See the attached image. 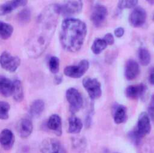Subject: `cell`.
<instances>
[{
	"label": "cell",
	"mask_w": 154,
	"mask_h": 153,
	"mask_svg": "<svg viewBox=\"0 0 154 153\" xmlns=\"http://www.w3.org/2000/svg\"><path fill=\"white\" fill-rule=\"evenodd\" d=\"M59 14L57 4L46 6L38 16L34 32L28 41V52L37 58L48 48L54 34Z\"/></svg>",
	"instance_id": "6da1fadb"
},
{
	"label": "cell",
	"mask_w": 154,
	"mask_h": 153,
	"mask_svg": "<svg viewBox=\"0 0 154 153\" xmlns=\"http://www.w3.org/2000/svg\"><path fill=\"white\" fill-rule=\"evenodd\" d=\"M87 32V26L82 20L74 18L64 20L60 34L62 47L70 52H78L84 44Z\"/></svg>",
	"instance_id": "7a4b0ae2"
},
{
	"label": "cell",
	"mask_w": 154,
	"mask_h": 153,
	"mask_svg": "<svg viewBox=\"0 0 154 153\" xmlns=\"http://www.w3.org/2000/svg\"><path fill=\"white\" fill-rule=\"evenodd\" d=\"M66 99L69 104V110L72 114L78 112L83 105V98L81 93L74 88H69L66 92Z\"/></svg>",
	"instance_id": "3957f363"
},
{
	"label": "cell",
	"mask_w": 154,
	"mask_h": 153,
	"mask_svg": "<svg viewBox=\"0 0 154 153\" xmlns=\"http://www.w3.org/2000/svg\"><path fill=\"white\" fill-rule=\"evenodd\" d=\"M20 64V59L17 56H13L7 51L3 52L0 55V65L7 71H16Z\"/></svg>",
	"instance_id": "277c9868"
},
{
	"label": "cell",
	"mask_w": 154,
	"mask_h": 153,
	"mask_svg": "<svg viewBox=\"0 0 154 153\" xmlns=\"http://www.w3.org/2000/svg\"><path fill=\"white\" fill-rule=\"evenodd\" d=\"M82 85L90 99H97L102 95L101 84L96 79L86 77L82 80Z\"/></svg>",
	"instance_id": "5b68a950"
},
{
	"label": "cell",
	"mask_w": 154,
	"mask_h": 153,
	"mask_svg": "<svg viewBox=\"0 0 154 153\" xmlns=\"http://www.w3.org/2000/svg\"><path fill=\"white\" fill-rule=\"evenodd\" d=\"M90 64L86 59L81 61L78 65H69L64 69V74L71 78H80L88 70Z\"/></svg>",
	"instance_id": "8992f818"
},
{
	"label": "cell",
	"mask_w": 154,
	"mask_h": 153,
	"mask_svg": "<svg viewBox=\"0 0 154 153\" xmlns=\"http://www.w3.org/2000/svg\"><path fill=\"white\" fill-rule=\"evenodd\" d=\"M58 5L59 14L64 16H69L79 13L82 10L83 3L82 1H68Z\"/></svg>",
	"instance_id": "52a82bcc"
},
{
	"label": "cell",
	"mask_w": 154,
	"mask_h": 153,
	"mask_svg": "<svg viewBox=\"0 0 154 153\" xmlns=\"http://www.w3.org/2000/svg\"><path fill=\"white\" fill-rule=\"evenodd\" d=\"M108 15V10L105 6L97 4L93 8L90 19L96 27H100L105 22Z\"/></svg>",
	"instance_id": "ba28073f"
},
{
	"label": "cell",
	"mask_w": 154,
	"mask_h": 153,
	"mask_svg": "<svg viewBox=\"0 0 154 153\" xmlns=\"http://www.w3.org/2000/svg\"><path fill=\"white\" fill-rule=\"evenodd\" d=\"M42 153H65L61 143L57 140L48 138L44 140L40 146Z\"/></svg>",
	"instance_id": "9c48e42d"
},
{
	"label": "cell",
	"mask_w": 154,
	"mask_h": 153,
	"mask_svg": "<svg viewBox=\"0 0 154 153\" xmlns=\"http://www.w3.org/2000/svg\"><path fill=\"white\" fill-rule=\"evenodd\" d=\"M136 131L141 137H144L150 133V118L147 113L143 112L140 114L138 118Z\"/></svg>",
	"instance_id": "30bf717a"
},
{
	"label": "cell",
	"mask_w": 154,
	"mask_h": 153,
	"mask_svg": "<svg viewBox=\"0 0 154 153\" xmlns=\"http://www.w3.org/2000/svg\"><path fill=\"white\" fill-rule=\"evenodd\" d=\"M146 17V10L141 7H137L133 10L129 16V23L134 27H140L144 24Z\"/></svg>",
	"instance_id": "8fae6325"
},
{
	"label": "cell",
	"mask_w": 154,
	"mask_h": 153,
	"mask_svg": "<svg viewBox=\"0 0 154 153\" xmlns=\"http://www.w3.org/2000/svg\"><path fill=\"white\" fill-rule=\"evenodd\" d=\"M15 137L13 132L5 128L0 133V145L5 150L10 149L14 143Z\"/></svg>",
	"instance_id": "7c38bea8"
},
{
	"label": "cell",
	"mask_w": 154,
	"mask_h": 153,
	"mask_svg": "<svg viewBox=\"0 0 154 153\" xmlns=\"http://www.w3.org/2000/svg\"><path fill=\"white\" fill-rule=\"evenodd\" d=\"M33 125L32 121L26 118L20 119L17 125V131L19 136L22 138L29 137L32 132Z\"/></svg>",
	"instance_id": "4fadbf2b"
},
{
	"label": "cell",
	"mask_w": 154,
	"mask_h": 153,
	"mask_svg": "<svg viewBox=\"0 0 154 153\" xmlns=\"http://www.w3.org/2000/svg\"><path fill=\"white\" fill-rule=\"evenodd\" d=\"M147 90V87L143 83L130 85L126 89V96L131 99H138L143 97Z\"/></svg>",
	"instance_id": "5bb4252c"
},
{
	"label": "cell",
	"mask_w": 154,
	"mask_h": 153,
	"mask_svg": "<svg viewBox=\"0 0 154 153\" xmlns=\"http://www.w3.org/2000/svg\"><path fill=\"white\" fill-rule=\"evenodd\" d=\"M140 73V67L138 64L134 59H129L125 65V74L128 80L135 79Z\"/></svg>",
	"instance_id": "9a60e30c"
},
{
	"label": "cell",
	"mask_w": 154,
	"mask_h": 153,
	"mask_svg": "<svg viewBox=\"0 0 154 153\" xmlns=\"http://www.w3.org/2000/svg\"><path fill=\"white\" fill-rule=\"evenodd\" d=\"M48 128L53 131L57 136L62 134V122L60 116L57 114L51 115L47 122Z\"/></svg>",
	"instance_id": "2e32d148"
},
{
	"label": "cell",
	"mask_w": 154,
	"mask_h": 153,
	"mask_svg": "<svg viewBox=\"0 0 154 153\" xmlns=\"http://www.w3.org/2000/svg\"><path fill=\"white\" fill-rule=\"evenodd\" d=\"M13 82L4 76H0V94L5 97L12 95Z\"/></svg>",
	"instance_id": "e0dca14e"
},
{
	"label": "cell",
	"mask_w": 154,
	"mask_h": 153,
	"mask_svg": "<svg viewBox=\"0 0 154 153\" xmlns=\"http://www.w3.org/2000/svg\"><path fill=\"white\" fill-rule=\"evenodd\" d=\"M27 1H12L4 3L0 5V15L4 16L12 12L15 8L19 7L25 6L27 4Z\"/></svg>",
	"instance_id": "ac0fdd59"
},
{
	"label": "cell",
	"mask_w": 154,
	"mask_h": 153,
	"mask_svg": "<svg viewBox=\"0 0 154 153\" xmlns=\"http://www.w3.org/2000/svg\"><path fill=\"white\" fill-rule=\"evenodd\" d=\"M113 119L117 124L125 122L127 119L126 107L122 104H116L113 109Z\"/></svg>",
	"instance_id": "d6986e66"
},
{
	"label": "cell",
	"mask_w": 154,
	"mask_h": 153,
	"mask_svg": "<svg viewBox=\"0 0 154 153\" xmlns=\"http://www.w3.org/2000/svg\"><path fill=\"white\" fill-rule=\"evenodd\" d=\"M45 107V104L43 100L40 99L35 100L32 103L29 107V113L32 117H38L43 112Z\"/></svg>",
	"instance_id": "ffe728a7"
},
{
	"label": "cell",
	"mask_w": 154,
	"mask_h": 153,
	"mask_svg": "<svg viewBox=\"0 0 154 153\" xmlns=\"http://www.w3.org/2000/svg\"><path fill=\"white\" fill-rule=\"evenodd\" d=\"M82 126V122L79 118L72 116L69 118V133L72 134H78L81 132Z\"/></svg>",
	"instance_id": "44dd1931"
},
{
	"label": "cell",
	"mask_w": 154,
	"mask_h": 153,
	"mask_svg": "<svg viewBox=\"0 0 154 153\" xmlns=\"http://www.w3.org/2000/svg\"><path fill=\"white\" fill-rule=\"evenodd\" d=\"M13 82V91L12 95L13 97L14 100L16 101L20 102L23 100V97H24L22 83L18 79H16Z\"/></svg>",
	"instance_id": "7402d4cb"
},
{
	"label": "cell",
	"mask_w": 154,
	"mask_h": 153,
	"mask_svg": "<svg viewBox=\"0 0 154 153\" xmlns=\"http://www.w3.org/2000/svg\"><path fill=\"white\" fill-rule=\"evenodd\" d=\"M13 27L11 25L0 21V37L3 40L8 39L13 32Z\"/></svg>",
	"instance_id": "603a6c76"
},
{
	"label": "cell",
	"mask_w": 154,
	"mask_h": 153,
	"mask_svg": "<svg viewBox=\"0 0 154 153\" xmlns=\"http://www.w3.org/2000/svg\"><path fill=\"white\" fill-rule=\"evenodd\" d=\"M138 56L140 62L144 66L149 64L151 60L150 53L147 49L144 47H141L138 51Z\"/></svg>",
	"instance_id": "cb8c5ba5"
},
{
	"label": "cell",
	"mask_w": 154,
	"mask_h": 153,
	"mask_svg": "<svg viewBox=\"0 0 154 153\" xmlns=\"http://www.w3.org/2000/svg\"><path fill=\"white\" fill-rule=\"evenodd\" d=\"M107 46L108 45L103 38H97L94 41L91 47V49L93 53L95 55H98L105 50Z\"/></svg>",
	"instance_id": "d4e9b609"
},
{
	"label": "cell",
	"mask_w": 154,
	"mask_h": 153,
	"mask_svg": "<svg viewBox=\"0 0 154 153\" xmlns=\"http://www.w3.org/2000/svg\"><path fill=\"white\" fill-rule=\"evenodd\" d=\"M31 17V13L29 9L25 8L20 10L17 14V19L20 23L25 24L28 23Z\"/></svg>",
	"instance_id": "484cf974"
},
{
	"label": "cell",
	"mask_w": 154,
	"mask_h": 153,
	"mask_svg": "<svg viewBox=\"0 0 154 153\" xmlns=\"http://www.w3.org/2000/svg\"><path fill=\"white\" fill-rule=\"evenodd\" d=\"M10 105L8 103L0 101V119L5 120L9 118Z\"/></svg>",
	"instance_id": "4316f807"
},
{
	"label": "cell",
	"mask_w": 154,
	"mask_h": 153,
	"mask_svg": "<svg viewBox=\"0 0 154 153\" xmlns=\"http://www.w3.org/2000/svg\"><path fill=\"white\" fill-rule=\"evenodd\" d=\"M48 66L51 73H57L60 68V60L59 58L55 56H51L48 61Z\"/></svg>",
	"instance_id": "83f0119b"
},
{
	"label": "cell",
	"mask_w": 154,
	"mask_h": 153,
	"mask_svg": "<svg viewBox=\"0 0 154 153\" xmlns=\"http://www.w3.org/2000/svg\"><path fill=\"white\" fill-rule=\"evenodd\" d=\"M138 4V1H119L117 7L119 9L123 10L125 8H132L135 7Z\"/></svg>",
	"instance_id": "f1b7e54d"
},
{
	"label": "cell",
	"mask_w": 154,
	"mask_h": 153,
	"mask_svg": "<svg viewBox=\"0 0 154 153\" xmlns=\"http://www.w3.org/2000/svg\"><path fill=\"white\" fill-rule=\"evenodd\" d=\"M129 138L131 139V140L135 145H138L140 143L141 139L143 137H141L138 133L136 131V130L131 131L129 134Z\"/></svg>",
	"instance_id": "f546056e"
},
{
	"label": "cell",
	"mask_w": 154,
	"mask_h": 153,
	"mask_svg": "<svg viewBox=\"0 0 154 153\" xmlns=\"http://www.w3.org/2000/svg\"><path fill=\"white\" fill-rule=\"evenodd\" d=\"M93 113V109H90V110L88 112L87 115H86L85 119V125L87 128H89L91 124Z\"/></svg>",
	"instance_id": "4dcf8cb0"
},
{
	"label": "cell",
	"mask_w": 154,
	"mask_h": 153,
	"mask_svg": "<svg viewBox=\"0 0 154 153\" xmlns=\"http://www.w3.org/2000/svg\"><path fill=\"white\" fill-rule=\"evenodd\" d=\"M103 39L104 41L106 42V43L107 45H112V44H113L114 43V37H113L112 34H111V33H108V34H106L104 36V37H103Z\"/></svg>",
	"instance_id": "1f68e13d"
},
{
	"label": "cell",
	"mask_w": 154,
	"mask_h": 153,
	"mask_svg": "<svg viewBox=\"0 0 154 153\" xmlns=\"http://www.w3.org/2000/svg\"><path fill=\"white\" fill-rule=\"evenodd\" d=\"M124 32H125V30L122 27H119L114 30V34L116 37L118 38L122 37L123 35Z\"/></svg>",
	"instance_id": "d6a6232c"
},
{
	"label": "cell",
	"mask_w": 154,
	"mask_h": 153,
	"mask_svg": "<svg viewBox=\"0 0 154 153\" xmlns=\"http://www.w3.org/2000/svg\"><path fill=\"white\" fill-rule=\"evenodd\" d=\"M153 96L152 97V99H151V103L149 105V113H147L150 117V118H151L152 119H153Z\"/></svg>",
	"instance_id": "836d02e7"
},
{
	"label": "cell",
	"mask_w": 154,
	"mask_h": 153,
	"mask_svg": "<svg viewBox=\"0 0 154 153\" xmlns=\"http://www.w3.org/2000/svg\"><path fill=\"white\" fill-rule=\"evenodd\" d=\"M149 82L150 83L151 85H153L154 81H153V68L151 70L150 73L149 74Z\"/></svg>",
	"instance_id": "e575fe53"
},
{
	"label": "cell",
	"mask_w": 154,
	"mask_h": 153,
	"mask_svg": "<svg viewBox=\"0 0 154 153\" xmlns=\"http://www.w3.org/2000/svg\"><path fill=\"white\" fill-rule=\"evenodd\" d=\"M55 81L56 84H60L62 82V78L60 76H56L55 78Z\"/></svg>",
	"instance_id": "d590c367"
}]
</instances>
